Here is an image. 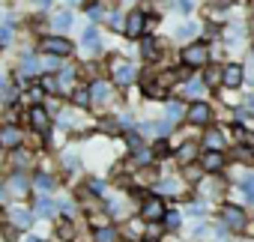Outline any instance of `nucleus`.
<instances>
[{"instance_id":"obj_1","label":"nucleus","mask_w":254,"mask_h":242,"mask_svg":"<svg viewBox=\"0 0 254 242\" xmlns=\"http://www.w3.org/2000/svg\"><path fill=\"white\" fill-rule=\"evenodd\" d=\"M183 63L186 66H206L209 63V45L191 42L189 48H183Z\"/></svg>"},{"instance_id":"obj_2","label":"nucleus","mask_w":254,"mask_h":242,"mask_svg":"<svg viewBox=\"0 0 254 242\" xmlns=\"http://www.w3.org/2000/svg\"><path fill=\"white\" fill-rule=\"evenodd\" d=\"M30 126H33L39 135H48V132H51V117H48V108H42V105L30 108Z\"/></svg>"},{"instance_id":"obj_3","label":"nucleus","mask_w":254,"mask_h":242,"mask_svg":"<svg viewBox=\"0 0 254 242\" xmlns=\"http://www.w3.org/2000/svg\"><path fill=\"white\" fill-rule=\"evenodd\" d=\"M42 48H45V54H54V57H66V54H72V42L63 39V36H48V39L42 42Z\"/></svg>"},{"instance_id":"obj_4","label":"nucleus","mask_w":254,"mask_h":242,"mask_svg":"<svg viewBox=\"0 0 254 242\" xmlns=\"http://www.w3.org/2000/svg\"><path fill=\"white\" fill-rule=\"evenodd\" d=\"M189 120L194 126H206L209 120H212V108L206 105V102H194L191 108H189Z\"/></svg>"},{"instance_id":"obj_5","label":"nucleus","mask_w":254,"mask_h":242,"mask_svg":"<svg viewBox=\"0 0 254 242\" xmlns=\"http://www.w3.org/2000/svg\"><path fill=\"white\" fill-rule=\"evenodd\" d=\"M141 218H147V221H159V218H165V203H162L159 197H147L144 206H141Z\"/></svg>"},{"instance_id":"obj_6","label":"nucleus","mask_w":254,"mask_h":242,"mask_svg":"<svg viewBox=\"0 0 254 242\" xmlns=\"http://www.w3.org/2000/svg\"><path fill=\"white\" fill-rule=\"evenodd\" d=\"M114 81L117 84H132L135 81V66L132 63H126V60H114Z\"/></svg>"},{"instance_id":"obj_7","label":"nucleus","mask_w":254,"mask_h":242,"mask_svg":"<svg viewBox=\"0 0 254 242\" xmlns=\"http://www.w3.org/2000/svg\"><path fill=\"white\" fill-rule=\"evenodd\" d=\"M200 168H203L206 174H218V171L224 168V156H221V150H209V153L200 159Z\"/></svg>"},{"instance_id":"obj_8","label":"nucleus","mask_w":254,"mask_h":242,"mask_svg":"<svg viewBox=\"0 0 254 242\" xmlns=\"http://www.w3.org/2000/svg\"><path fill=\"white\" fill-rule=\"evenodd\" d=\"M144 27H147V18H144V12H132L129 18H126V33H129L132 39L144 36Z\"/></svg>"},{"instance_id":"obj_9","label":"nucleus","mask_w":254,"mask_h":242,"mask_svg":"<svg viewBox=\"0 0 254 242\" xmlns=\"http://www.w3.org/2000/svg\"><path fill=\"white\" fill-rule=\"evenodd\" d=\"M90 96H93V102H96V105H105V102H111V84H108V81H93V87H90Z\"/></svg>"},{"instance_id":"obj_10","label":"nucleus","mask_w":254,"mask_h":242,"mask_svg":"<svg viewBox=\"0 0 254 242\" xmlns=\"http://www.w3.org/2000/svg\"><path fill=\"white\" fill-rule=\"evenodd\" d=\"M221 218H224L227 227H242V224H245V212H242L239 206H224V209H221Z\"/></svg>"},{"instance_id":"obj_11","label":"nucleus","mask_w":254,"mask_h":242,"mask_svg":"<svg viewBox=\"0 0 254 242\" xmlns=\"http://www.w3.org/2000/svg\"><path fill=\"white\" fill-rule=\"evenodd\" d=\"M242 78H245L242 66L230 63V66H224V81H221V84H227V87H239V84H242Z\"/></svg>"},{"instance_id":"obj_12","label":"nucleus","mask_w":254,"mask_h":242,"mask_svg":"<svg viewBox=\"0 0 254 242\" xmlns=\"http://www.w3.org/2000/svg\"><path fill=\"white\" fill-rule=\"evenodd\" d=\"M0 141H3L6 147H18L21 144V132L9 123V126H3V132H0Z\"/></svg>"},{"instance_id":"obj_13","label":"nucleus","mask_w":254,"mask_h":242,"mask_svg":"<svg viewBox=\"0 0 254 242\" xmlns=\"http://www.w3.org/2000/svg\"><path fill=\"white\" fill-rule=\"evenodd\" d=\"M39 66H42L39 57H33V54H24V57H21V75H36Z\"/></svg>"},{"instance_id":"obj_14","label":"nucleus","mask_w":254,"mask_h":242,"mask_svg":"<svg viewBox=\"0 0 254 242\" xmlns=\"http://www.w3.org/2000/svg\"><path fill=\"white\" fill-rule=\"evenodd\" d=\"M84 48L90 54H99V33H96V27H87L84 30Z\"/></svg>"},{"instance_id":"obj_15","label":"nucleus","mask_w":254,"mask_h":242,"mask_svg":"<svg viewBox=\"0 0 254 242\" xmlns=\"http://www.w3.org/2000/svg\"><path fill=\"white\" fill-rule=\"evenodd\" d=\"M141 54H144V60H156V57H159V42H156L153 36H147V39L141 42Z\"/></svg>"},{"instance_id":"obj_16","label":"nucleus","mask_w":254,"mask_h":242,"mask_svg":"<svg viewBox=\"0 0 254 242\" xmlns=\"http://www.w3.org/2000/svg\"><path fill=\"white\" fill-rule=\"evenodd\" d=\"M72 24H75V18H72V12H57V15H54V27H57L60 33H63V30H69Z\"/></svg>"},{"instance_id":"obj_17","label":"nucleus","mask_w":254,"mask_h":242,"mask_svg":"<svg viewBox=\"0 0 254 242\" xmlns=\"http://www.w3.org/2000/svg\"><path fill=\"white\" fill-rule=\"evenodd\" d=\"M203 144H206V150H221L224 147V138H221V132H206Z\"/></svg>"},{"instance_id":"obj_18","label":"nucleus","mask_w":254,"mask_h":242,"mask_svg":"<svg viewBox=\"0 0 254 242\" xmlns=\"http://www.w3.org/2000/svg\"><path fill=\"white\" fill-rule=\"evenodd\" d=\"M144 221H147V218H135V221H129V224H126V236H129V239H138L141 230H144Z\"/></svg>"},{"instance_id":"obj_19","label":"nucleus","mask_w":254,"mask_h":242,"mask_svg":"<svg viewBox=\"0 0 254 242\" xmlns=\"http://www.w3.org/2000/svg\"><path fill=\"white\" fill-rule=\"evenodd\" d=\"M117 230L114 227H96V242H114Z\"/></svg>"},{"instance_id":"obj_20","label":"nucleus","mask_w":254,"mask_h":242,"mask_svg":"<svg viewBox=\"0 0 254 242\" xmlns=\"http://www.w3.org/2000/svg\"><path fill=\"white\" fill-rule=\"evenodd\" d=\"M72 81H75V69H63V72H60V78H57L60 90H69V87H72Z\"/></svg>"},{"instance_id":"obj_21","label":"nucleus","mask_w":254,"mask_h":242,"mask_svg":"<svg viewBox=\"0 0 254 242\" xmlns=\"http://www.w3.org/2000/svg\"><path fill=\"white\" fill-rule=\"evenodd\" d=\"M30 221H33V215H30V212H24V209H15V212H12V224H18V227H27Z\"/></svg>"},{"instance_id":"obj_22","label":"nucleus","mask_w":254,"mask_h":242,"mask_svg":"<svg viewBox=\"0 0 254 242\" xmlns=\"http://www.w3.org/2000/svg\"><path fill=\"white\" fill-rule=\"evenodd\" d=\"M177 156H180V162H183V165H189V162L194 159V144H183Z\"/></svg>"},{"instance_id":"obj_23","label":"nucleus","mask_w":254,"mask_h":242,"mask_svg":"<svg viewBox=\"0 0 254 242\" xmlns=\"http://www.w3.org/2000/svg\"><path fill=\"white\" fill-rule=\"evenodd\" d=\"M12 162H15L18 168H27V165H30V153H27V150H15V153H12Z\"/></svg>"},{"instance_id":"obj_24","label":"nucleus","mask_w":254,"mask_h":242,"mask_svg":"<svg viewBox=\"0 0 254 242\" xmlns=\"http://www.w3.org/2000/svg\"><path fill=\"white\" fill-rule=\"evenodd\" d=\"M9 188H12V194H24L27 180H24V177H12V180H9Z\"/></svg>"},{"instance_id":"obj_25","label":"nucleus","mask_w":254,"mask_h":242,"mask_svg":"<svg viewBox=\"0 0 254 242\" xmlns=\"http://www.w3.org/2000/svg\"><path fill=\"white\" fill-rule=\"evenodd\" d=\"M203 81H206V84H218V81H224V69H209V72L203 75Z\"/></svg>"},{"instance_id":"obj_26","label":"nucleus","mask_w":254,"mask_h":242,"mask_svg":"<svg viewBox=\"0 0 254 242\" xmlns=\"http://www.w3.org/2000/svg\"><path fill=\"white\" fill-rule=\"evenodd\" d=\"M90 102H93V96H90V90H78V93H75V105H78V108H87Z\"/></svg>"},{"instance_id":"obj_27","label":"nucleus","mask_w":254,"mask_h":242,"mask_svg":"<svg viewBox=\"0 0 254 242\" xmlns=\"http://www.w3.org/2000/svg\"><path fill=\"white\" fill-rule=\"evenodd\" d=\"M36 212H39V215H51V212H54V203H51L48 197H39V203H36Z\"/></svg>"},{"instance_id":"obj_28","label":"nucleus","mask_w":254,"mask_h":242,"mask_svg":"<svg viewBox=\"0 0 254 242\" xmlns=\"http://www.w3.org/2000/svg\"><path fill=\"white\" fill-rule=\"evenodd\" d=\"M183 117V105H177V102H171L168 105V120H174V123H177V120Z\"/></svg>"},{"instance_id":"obj_29","label":"nucleus","mask_w":254,"mask_h":242,"mask_svg":"<svg viewBox=\"0 0 254 242\" xmlns=\"http://www.w3.org/2000/svg\"><path fill=\"white\" fill-rule=\"evenodd\" d=\"M36 188H39V191H51V177H48V174H39V177H36Z\"/></svg>"},{"instance_id":"obj_30","label":"nucleus","mask_w":254,"mask_h":242,"mask_svg":"<svg viewBox=\"0 0 254 242\" xmlns=\"http://www.w3.org/2000/svg\"><path fill=\"white\" fill-rule=\"evenodd\" d=\"M186 93H189V96H200V93H203V84H200V81H189V84H186Z\"/></svg>"},{"instance_id":"obj_31","label":"nucleus","mask_w":254,"mask_h":242,"mask_svg":"<svg viewBox=\"0 0 254 242\" xmlns=\"http://www.w3.org/2000/svg\"><path fill=\"white\" fill-rule=\"evenodd\" d=\"M162 188H165L168 194H180V182H177V180H165V182H162Z\"/></svg>"},{"instance_id":"obj_32","label":"nucleus","mask_w":254,"mask_h":242,"mask_svg":"<svg viewBox=\"0 0 254 242\" xmlns=\"http://www.w3.org/2000/svg\"><path fill=\"white\" fill-rule=\"evenodd\" d=\"M87 191H90V194H102V191H105V182H99V180H90V182H87Z\"/></svg>"},{"instance_id":"obj_33","label":"nucleus","mask_w":254,"mask_h":242,"mask_svg":"<svg viewBox=\"0 0 254 242\" xmlns=\"http://www.w3.org/2000/svg\"><path fill=\"white\" fill-rule=\"evenodd\" d=\"M242 188H245V194H248V197H251V200H254V174H251V177H245V180H242Z\"/></svg>"},{"instance_id":"obj_34","label":"nucleus","mask_w":254,"mask_h":242,"mask_svg":"<svg viewBox=\"0 0 254 242\" xmlns=\"http://www.w3.org/2000/svg\"><path fill=\"white\" fill-rule=\"evenodd\" d=\"M171 129H174V120H168V117H165V123H159V126H156V132H159V135H168Z\"/></svg>"},{"instance_id":"obj_35","label":"nucleus","mask_w":254,"mask_h":242,"mask_svg":"<svg viewBox=\"0 0 254 242\" xmlns=\"http://www.w3.org/2000/svg\"><path fill=\"white\" fill-rule=\"evenodd\" d=\"M42 90H48V93H54V90H60V84H57L54 78H42Z\"/></svg>"},{"instance_id":"obj_36","label":"nucleus","mask_w":254,"mask_h":242,"mask_svg":"<svg viewBox=\"0 0 254 242\" xmlns=\"http://www.w3.org/2000/svg\"><path fill=\"white\" fill-rule=\"evenodd\" d=\"M108 21H111V27H114V30H126V21H123L120 15H111Z\"/></svg>"},{"instance_id":"obj_37","label":"nucleus","mask_w":254,"mask_h":242,"mask_svg":"<svg viewBox=\"0 0 254 242\" xmlns=\"http://www.w3.org/2000/svg\"><path fill=\"white\" fill-rule=\"evenodd\" d=\"M165 221H168V227H177L180 224V212H165Z\"/></svg>"},{"instance_id":"obj_38","label":"nucleus","mask_w":254,"mask_h":242,"mask_svg":"<svg viewBox=\"0 0 254 242\" xmlns=\"http://www.w3.org/2000/svg\"><path fill=\"white\" fill-rule=\"evenodd\" d=\"M0 39H3V45H9V42H12V24H6V27H3V36H0Z\"/></svg>"},{"instance_id":"obj_39","label":"nucleus","mask_w":254,"mask_h":242,"mask_svg":"<svg viewBox=\"0 0 254 242\" xmlns=\"http://www.w3.org/2000/svg\"><path fill=\"white\" fill-rule=\"evenodd\" d=\"M194 30H197V27H194V24H186V27H180V36H191V33H194Z\"/></svg>"},{"instance_id":"obj_40","label":"nucleus","mask_w":254,"mask_h":242,"mask_svg":"<svg viewBox=\"0 0 254 242\" xmlns=\"http://www.w3.org/2000/svg\"><path fill=\"white\" fill-rule=\"evenodd\" d=\"M66 168L75 171V168H78V156H66Z\"/></svg>"},{"instance_id":"obj_41","label":"nucleus","mask_w":254,"mask_h":242,"mask_svg":"<svg viewBox=\"0 0 254 242\" xmlns=\"http://www.w3.org/2000/svg\"><path fill=\"white\" fill-rule=\"evenodd\" d=\"M200 171H203V168H200ZM200 171H197V168H189V180L197 182V180H200Z\"/></svg>"},{"instance_id":"obj_42","label":"nucleus","mask_w":254,"mask_h":242,"mask_svg":"<svg viewBox=\"0 0 254 242\" xmlns=\"http://www.w3.org/2000/svg\"><path fill=\"white\" fill-rule=\"evenodd\" d=\"M87 12H90V18H102V9H99V6H90Z\"/></svg>"},{"instance_id":"obj_43","label":"nucleus","mask_w":254,"mask_h":242,"mask_svg":"<svg viewBox=\"0 0 254 242\" xmlns=\"http://www.w3.org/2000/svg\"><path fill=\"white\" fill-rule=\"evenodd\" d=\"M212 6H230V0H212Z\"/></svg>"},{"instance_id":"obj_44","label":"nucleus","mask_w":254,"mask_h":242,"mask_svg":"<svg viewBox=\"0 0 254 242\" xmlns=\"http://www.w3.org/2000/svg\"><path fill=\"white\" fill-rule=\"evenodd\" d=\"M24 242H39V236H27V239H24Z\"/></svg>"},{"instance_id":"obj_45","label":"nucleus","mask_w":254,"mask_h":242,"mask_svg":"<svg viewBox=\"0 0 254 242\" xmlns=\"http://www.w3.org/2000/svg\"><path fill=\"white\" fill-rule=\"evenodd\" d=\"M39 3H42V6H51V3H54V0H39Z\"/></svg>"},{"instance_id":"obj_46","label":"nucleus","mask_w":254,"mask_h":242,"mask_svg":"<svg viewBox=\"0 0 254 242\" xmlns=\"http://www.w3.org/2000/svg\"><path fill=\"white\" fill-rule=\"evenodd\" d=\"M72 3H81V0H72Z\"/></svg>"}]
</instances>
